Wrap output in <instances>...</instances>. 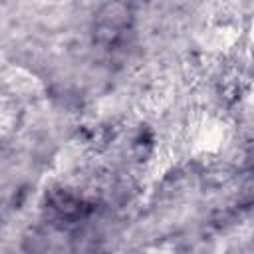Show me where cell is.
Masks as SVG:
<instances>
[{"label":"cell","instance_id":"6da1fadb","mask_svg":"<svg viewBox=\"0 0 254 254\" xmlns=\"http://www.w3.org/2000/svg\"><path fill=\"white\" fill-rule=\"evenodd\" d=\"M250 38H252V44H254V24H252V30H250Z\"/></svg>","mask_w":254,"mask_h":254}]
</instances>
